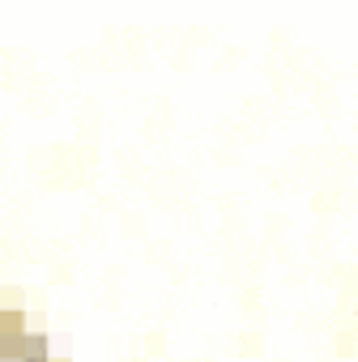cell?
<instances>
[{"label":"cell","instance_id":"6da1fadb","mask_svg":"<svg viewBox=\"0 0 358 362\" xmlns=\"http://www.w3.org/2000/svg\"><path fill=\"white\" fill-rule=\"evenodd\" d=\"M26 341H30V354H39V358H47V332H26Z\"/></svg>","mask_w":358,"mask_h":362},{"label":"cell","instance_id":"7a4b0ae2","mask_svg":"<svg viewBox=\"0 0 358 362\" xmlns=\"http://www.w3.org/2000/svg\"><path fill=\"white\" fill-rule=\"evenodd\" d=\"M26 362H52V354H47V358H39V354H30V358H26Z\"/></svg>","mask_w":358,"mask_h":362},{"label":"cell","instance_id":"3957f363","mask_svg":"<svg viewBox=\"0 0 358 362\" xmlns=\"http://www.w3.org/2000/svg\"><path fill=\"white\" fill-rule=\"evenodd\" d=\"M52 362H69V358H52Z\"/></svg>","mask_w":358,"mask_h":362}]
</instances>
